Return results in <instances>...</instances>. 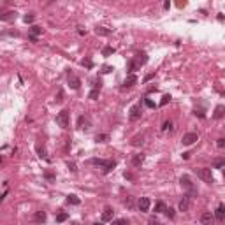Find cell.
<instances>
[{
  "mask_svg": "<svg viewBox=\"0 0 225 225\" xmlns=\"http://www.w3.org/2000/svg\"><path fill=\"white\" fill-rule=\"evenodd\" d=\"M90 165H97V167L102 169V172H109L116 167V160H104V158H91L88 160Z\"/></svg>",
  "mask_w": 225,
  "mask_h": 225,
  "instance_id": "6da1fadb",
  "label": "cell"
},
{
  "mask_svg": "<svg viewBox=\"0 0 225 225\" xmlns=\"http://www.w3.org/2000/svg\"><path fill=\"white\" fill-rule=\"evenodd\" d=\"M179 183H181L183 188L186 190V195H188L190 199L197 195V188H195V185H194V181H192V178H190V176L183 174L181 178H179Z\"/></svg>",
  "mask_w": 225,
  "mask_h": 225,
  "instance_id": "7a4b0ae2",
  "label": "cell"
},
{
  "mask_svg": "<svg viewBox=\"0 0 225 225\" xmlns=\"http://www.w3.org/2000/svg\"><path fill=\"white\" fill-rule=\"evenodd\" d=\"M195 172H197V176H199L202 181L209 183V185L215 181V178H213V174H211V169H208V167H199V169H195Z\"/></svg>",
  "mask_w": 225,
  "mask_h": 225,
  "instance_id": "3957f363",
  "label": "cell"
},
{
  "mask_svg": "<svg viewBox=\"0 0 225 225\" xmlns=\"http://www.w3.org/2000/svg\"><path fill=\"white\" fill-rule=\"evenodd\" d=\"M69 111L67 109H63V111H60L58 114H56V123H58V127H62V128H67L69 127Z\"/></svg>",
  "mask_w": 225,
  "mask_h": 225,
  "instance_id": "277c9868",
  "label": "cell"
},
{
  "mask_svg": "<svg viewBox=\"0 0 225 225\" xmlns=\"http://www.w3.org/2000/svg\"><path fill=\"white\" fill-rule=\"evenodd\" d=\"M90 127H91V120L88 114H81L77 118V128L79 130H90Z\"/></svg>",
  "mask_w": 225,
  "mask_h": 225,
  "instance_id": "5b68a950",
  "label": "cell"
},
{
  "mask_svg": "<svg viewBox=\"0 0 225 225\" xmlns=\"http://www.w3.org/2000/svg\"><path fill=\"white\" fill-rule=\"evenodd\" d=\"M195 141H199V134L197 132H186L183 135L181 142H183V146H192Z\"/></svg>",
  "mask_w": 225,
  "mask_h": 225,
  "instance_id": "8992f818",
  "label": "cell"
},
{
  "mask_svg": "<svg viewBox=\"0 0 225 225\" xmlns=\"http://www.w3.org/2000/svg\"><path fill=\"white\" fill-rule=\"evenodd\" d=\"M67 83H69V86L72 88V90H79V86H81V79H79L76 74L69 72V74H67Z\"/></svg>",
  "mask_w": 225,
  "mask_h": 225,
  "instance_id": "52a82bcc",
  "label": "cell"
},
{
  "mask_svg": "<svg viewBox=\"0 0 225 225\" xmlns=\"http://www.w3.org/2000/svg\"><path fill=\"white\" fill-rule=\"evenodd\" d=\"M141 118V105L139 104H135L130 107V114H128V120L130 121H137V120Z\"/></svg>",
  "mask_w": 225,
  "mask_h": 225,
  "instance_id": "ba28073f",
  "label": "cell"
},
{
  "mask_svg": "<svg viewBox=\"0 0 225 225\" xmlns=\"http://www.w3.org/2000/svg\"><path fill=\"white\" fill-rule=\"evenodd\" d=\"M149 206H151V201H149L148 197H141L139 202H137V208H139V211H142V213H146V211L149 209Z\"/></svg>",
  "mask_w": 225,
  "mask_h": 225,
  "instance_id": "9c48e42d",
  "label": "cell"
},
{
  "mask_svg": "<svg viewBox=\"0 0 225 225\" xmlns=\"http://www.w3.org/2000/svg\"><path fill=\"white\" fill-rule=\"evenodd\" d=\"M135 83H137V76H134V74H128V76L125 77L123 84H121V88H123V90H125V88H132Z\"/></svg>",
  "mask_w": 225,
  "mask_h": 225,
  "instance_id": "30bf717a",
  "label": "cell"
},
{
  "mask_svg": "<svg viewBox=\"0 0 225 225\" xmlns=\"http://www.w3.org/2000/svg\"><path fill=\"white\" fill-rule=\"evenodd\" d=\"M112 218H114L112 208H105V209L102 211V215H100V220H102V222H112Z\"/></svg>",
  "mask_w": 225,
  "mask_h": 225,
  "instance_id": "8fae6325",
  "label": "cell"
},
{
  "mask_svg": "<svg viewBox=\"0 0 225 225\" xmlns=\"http://www.w3.org/2000/svg\"><path fill=\"white\" fill-rule=\"evenodd\" d=\"M215 218H216L218 222H223L225 220V206L223 204H218L216 211H215Z\"/></svg>",
  "mask_w": 225,
  "mask_h": 225,
  "instance_id": "7c38bea8",
  "label": "cell"
},
{
  "mask_svg": "<svg viewBox=\"0 0 225 225\" xmlns=\"http://www.w3.org/2000/svg\"><path fill=\"white\" fill-rule=\"evenodd\" d=\"M179 211H183V213H186L188 211V208H190V197L188 195H183V199L179 201Z\"/></svg>",
  "mask_w": 225,
  "mask_h": 225,
  "instance_id": "4fadbf2b",
  "label": "cell"
},
{
  "mask_svg": "<svg viewBox=\"0 0 225 225\" xmlns=\"http://www.w3.org/2000/svg\"><path fill=\"white\" fill-rule=\"evenodd\" d=\"M16 20V11H7L0 14V21H13Z\"/></svg>",
  "mask_w": 225,
  "mask_h": 225,
  "instance_id": "5bb4252c",
  "label": "cell"
},
{
  "mask_svg": "<svg viewBox=\"0 0 225 225\" xmlns=\"http://www.w3.org/2000/svg\"><path fill=\"white\" fill-rule=\"evenodd\" d=\"M28 34H30V39L35 42V41H37V35L42 34V28L41 27H32L30 30H28Z\"/></svg>",
  "mask_w": 225,
  "mask_h": 225,
  "instance_id": "9a60e30c",
  "label": "cell"
},
{
  "mask_svg": "<svg viewBox=\"0 0 225 225\" xmlns=\"http://www.w3.org/2000/svg\"><path fill=\"white\" fill-rule=\"evenodd\" d=\"M134 60L139 63V65H144V63L148 62V55L144 53V51H141V53H137V55H135V58H134Z\"/></svg>",
  "mask_w": 225,
  "mask_h": 225,
  "instance_id": "2e32d148",
  "label": "cell"
},
{
  "mask_svg": "<svg viewBox=\"0 0 225 225\" xmlns=\"http://www.w3.org/2000/svg\"><path fill=\"white\" fill-rule=\"evenodd\" d=\"M130 144H132V146H142V144H144V135H142V134H141V135H134L132 141H130Z\"/></svg>",
  "mask_w": 225,
  "mask_h": 225,
  "instance_id": "e0dca14e",
  "label": "cell"
},
{
  "mask_svg": "<svg viewBox=\"0 0 225 225\" xmlns=\"http://www.w3.org/2000/svg\"><path fill=\"white\" fill-rule=\"evenodd\" d=\"M223 111H225V107H223L222 104H220V105H216V107H215V112H213V118H215V120L223 118Z\"/></svg>",
  "mask_w": 225,
  "mask_h": 225,
  "instance_id": "ac0fdd59",
  "label": "cell"
},
{
  "mask_svg": "<svg viewBox=\"0 0 225 225\" xmlns=\"http://www.w3.org/2000/svg\"><path fill=\"white\" fill-rule=\"evenodd\" d=\"M127 67H128V72H130V74H132L134 70H139V69H141V65H139L137 62H135L134 58H132V60H128V63H127Z\"/></svg>",
  "mask_w": 225,
  "mask_h": 225,
  "instance_id": "d6986e66",
  "label": "cell"
},
{
  "mask_svg": "<svg viewBox=\"0 0 225 225\" xmlns=\"http://www.w3.org/2000/svg\"><path fill=\"white\" fill-rule=\"evenodd\" d=\"M144 162V155L142 153H137V155H134V158H132V164L135 165V167H139L141 164Z\"/></svg>",
  "mask_w": 225,
  "mask_h": 225,
  "instance_id": "ffe728a7",
  "label": "cell"
},
{
  "mask_svg": "<svg viewBox=\"0 0 225 225\" xmlns=\"http://www.w3.org/2000/svg\"><path fill=\"white\" fill-rule=\"evenodd\" d=\"M111 28H105V27H97L95 28V34L97 35H111Z\"/></svg>",
  "mask_w": 225,
  "mask_h": 225,
  "instance_id": "44dd1931",
  "label": "cell"
},
{
  "mask_svg": "<svg viewBox=\"0 0 225 225\" xmlns=\"http://www.w3.org/2000/svg\"><path fill=\"white\" fill-rule=\"evenodd\" d=\"M201 222H202V223H211V222H213V215H211V211H206V213H202V216H201Z\"/></svg>",
  "mask_w": 225,
  "mask_h": 225,
  "instance_id": "7402d4cb",
  "label": "cell"
},
{
  "mask_svg": "<svg viewBox=\"0 0 225 225\" xmlns=\"http://www.w3.org/2000/svg\"><path fill=\"white\" fill-rule=\"evenodd\" d=\"M67 204H72V206H77V204H81V201L77 199V195H74V194H70V195H67Z\"/></svg>",
  "mask_w": 225,
  "mask_h": 225,
  "instance_id": "603a6c76",
  "label": "cell"
},
{
  "mask_svg": "<svg viewBox=\"0 0 225 225\" xmlns=\"http://www.w3.org/2000/svg\"><path fill=\"white\" fill-rule=\"evenodd\" d=\"M95 141H97V142H107V141H109V135H107V134H97Z\"/></svg>",
  "mask_w": 225,
  "mask_h": 225,
  "instance_id": "cb8c5ba5",
  "label": "cell"
},
{
  "mask_svg": "<svg viewBox=\"0 0 225 225\" xmlns=\"http://www.w3.org/2000/svg\"><path fill=\"white\" fill-rule=\"evenodd\" d=\"M165 208H167V206L162 202V201H160V202L155 204V211H157V213H164V211H165Z\"/></svg>",
  "mask_w": 225,
  "mask_h": 225,
  "instance_id": "d4e9b609",
  "label": "cell"
},
{
  "mask_svg": "<svg viewBox=\"0 0 225 225\" xmlns=\"http://www.w3.org/2000/svg\"><path fill=\"white\" fill-rule=\"evenodd\" d=\"M35 220L37 222H46V213L44 211H37L35 213Z\"/></svg>",
  "mask_w": 225,
  "mask_h": 225,
  "instance_id": "484cf974",
  "label": "cell"
},
{
  "mask_svg": "<svg viewBox=\"0 0 225 225\" xmlns=\"http://www.w3.org/2000/svg\"><path fill=\"white\" fill-rule=\"evenodd\" d=\"M67 218H69V215H67L65 211H62V213H58V215H56V222H60V223H62V222H65Z\"/></svg>",
  "mask_w": 225,
  "mask_h": 225,
  "instance_id": "4316f807",
  "label": "cell"
},
{
  "mask_svg": "<svg viewBox=\"0 0 225 225\" xmlns=\"http://www.w3.org/2000/svg\"><path fill=\"white\" fill-rule=\"evenodd\" d=\"M112 53H114V48H111V46H105V48H102V55H104V56H111Z\"/></svg>",
  "mask_w": 225,
  "mask_h": 225,
  "instance_id": "83f0119b",
  "label": "cell"
},
{
  "mask_svg": "<svg viewBox=\"0 0 225 225\" xmlns=\"http://www.w3.org/2000/svg\"><path fill=\"white\" fill-rule=\"evenodd\" d=\"M37 153H39V157H41V158H48V155H46V149H44L41 144H37Z\"/></svg>",
  "mask_w": 225,
  "mask_h": 225,
  "instance_id": "f1b7e54d",
  "label": "cell"
},
{
  "mask_svg": "<svg viewBox=\"0 0 225 225\" xmlns=\"http://www.w3.org/2000/svg\"><path fill=\"white\" fill-rule=\"evenodd\" d=\"M172 128V121H164V125H162V132H167Z\"/></svg>",
  "mask_w": 225,
  "mask_h": 225,
  "instance_id": "f546056e",
  "label": "cell"
},
{
  "mask_svg": "<svg viewBox=\"0 0 225 225\" xmlns=\"http://www.w3.org/2000/svg\"><path fill=\"white\" fill-rule=\"evenodd\" d=\"M98 93H100V90H95V88H93V90H91L90 93H88V98H91V100H95V98L98 97Z\"/></svg>",
  "mask_w": 225,
  "mask_h": 225,
  "instance_id": "4dcf8cb0",
  "label": "cell"
},
{
  "mask_svg": "<svg viewBox=\"0 0 225 225\" xmlns=\"http://www.w3.org/2000/svg\"><path fill=\"white\" fill-rule=\"evenodd\" d=\"M44 178H46L48 181H55V174H53L51 171H46V172H44Z\"/></svg>",
  "mask_w": 225,
  "mask_h": 225,
  "instance_id": "1f68e13d",
  "label": "cell"
},
{
  "mask_svg": "<svg viewBox=\"0 0 225 225\" xmlns=\"http://www.w3.org/2000/svg\"><path fill=\"white\" fill-rule=\"evenodd\" d=\"M169 100H171V95H164V97H162V100H160V104H158V105H162V107H164V105L167 104Z\"/></svg>",
  "mask_w": 225,
  "mask_h": 225,
  "instance_id": "d6a6232c",
  "label": "cell"
},
{
  "mask_svg": "<svg viewBox=\"0 0 225 225\" xmlns=\"http://www.w3.org/2000/svg\"><path fill=\"white\" fill-rule=\"evenodd\" d=\"M164 213H165L169 218H174V209H172V208H165V211H164Z\"/></svg>",
  "mask_w": 225,
  "mask_h": 225,
  "instance_id": "836d02e7",
  "label": "cell"
},
{
  "mask_svg": "<svg viewBox=\"0 0 225 225\" xmlns=\"http://www.w3.org/2000/svg\"><path fill=\"white\" fill-rule=\"evenodd\" d=\"M112 70L114 69H112L111 65H104V67H102V74H109V72H112Z\"/></svg>",
  "mask_w": 225,
  "mask_h": 225,
  "instance_id": "e575fe53",
  "label": "cell"
},
{
  "mask_svg": "<svg viewBox=\"0 0 225 225\" xmlns=\"http://www.w3.org/2000/svg\"><path fill=\"white\" fill-rule=\"evenodd\" d=\"M93 88H95V90H100V88H102V81H100V79H95V81H93Z\"/></svg>",
  "mask_w": 225,
  "mask_h": 225,
  "instance_id": "d590c367",
  "label": "cell"
},
{
  "mask_svg": "<svg viewBox=\"0 0 225 225\" xmlns=\"http://www.w3.org/2000/svg\"><path fill=\"white\" fill-rule=\"evenodd\" d=\"M23 20H25V23H32V21L35 20V16H34V14H27V16H25Z\"/></svg>",
  "mask_w": 225,
  "mask_h": 225,
  "instance_id": "8d00e7d4",
  "label": "cell"
},
{
  "mask_svg": "<svg viewBox=\"0 0 225 225\" xmlns=\"http://www.w3.org/2000/svg\"><path fill=\"white\" fill-rule=\"evenodd\" d=\"M216 146H218V148H223V146H225V139H223V137H220V139H218Z\"/></svg>",
  "mask_w": 225,
  "mask_h": 225,
  "instance_id": "74e56055",
  "label": "cell"
},
{
  "mask_svg": "<svg viewBox=\"0 0 225 225\" xmlns=\"http://www.w3.org/2000/svg\"><path fill=\"white\" fill-rule=\"evenodd\" d=\"M144 102H146V105H148V107H155V102L151 100V98H146Z\"/></svg>",
  "mask_w": 225,
  "mask_h": 225,
  "instance_id": "f35d334b",
  "label": "cell"
},
{
  "mask_svg": "<svg viewBox=\"0 0 225 225\" xmlns=\"http://www.w3.org/2000/svg\"><path fill=\"white\" fill-rule=\"evenodd\" d=\"M223 164H225L223 160H216V162H215V167H216V169H220V167H223Z\"/></svg>",
  "mask_w": 225,
  "mask_h": 225,
  "instance_id": "ab89813d",
  "label": "cell"
},
{
  "mask_svg": "<svg viewBox=\"0 0 225 225\" xmlns=\"http://www.w3.org/2000/svg\"><path fill=\"white\" fill-rule=\"evenodd\" d=\"M69 169L72 171V172H76V171H77V169H76V165H74V164H70V162H69Z\"/></svg>",
  "mask_w": 225,
  "mask_h": 225,
  "instance_id": "60d3db41",
  "label": "cell"
},
{
  "mask_svg": "<svg viewBox=\"0 0 225 225\" xmlns=\"http://www.w3.org/2000/svg\"><path fill=\"white\" fill-rule=\"evenodd\" d=\"M123 176H125V179H134V176L130 174V172H125V174H123Z\"/></svg>",
  "mask_w": 225,
  "mask_h": 225,
  "instance_id": "b9f144b4",
  "label": "cell"
},
{
  "mask_svg": "<svg viewBox=\"0 0 225 225\" xmlns=\"http://www.w3.org/2000/svg\"><path fill=\"white\" fill-rule=\"evenodd\" d=\"M83 65H86V67H91V62H90V60H83Z\"/></svg>",
  "mask_w": 225,
  "mask_h": 225,
  "instance_id": "7bdbcfd3",
  "label": "cell"
},
{
  "mask_svg": "<svg viewBox=\"0 0 225 225\" xmlns=\"http://www.w3.org/2000/svg\"><path fill=\"white\" fill-rule=\"evenodd\" d=\"M63 93H62V91H60V93H58V98H56V102H62V100H63Z\"/></svg>",
  "mask_w": 225,
  "mask_h": 225,
  "instance_id": "ee69618b",
  "label": "cell"
},
{
  "mask_svg": "<svg viewBox=\"0 0 225 225\" xmlns=\"http://www.w3.org/2000/svg\"><path fill=\"white\" fill-rule=\"evenodd\" d=\"M185 4H186L185 0H178V7H183V6H185Z\"/></svg>",
  "mask_w": 225,
  "mask_h": 225,
  "instance_id": "f6af8a7d",
  "label": "cell"
},
{
  "mask_svg": "<svg viewBox=\"0 0 225 225\" xmlns=\"http://www.w3.org/2000/svg\"><path fill=\"white\" fill-rule=\"evenodd\" d=\"M116 223H127L125 218H120V220H116Z\"/></svg>",
  "mask_w": 225,
  "mask_h": 225,
  "instance_id": "bcb514c9",
  "label": "cell"
},
{
  "mask_svg": "<svg viewBox=\"0 0 225 225\" xmlns=\"http://www.w3.org/2000/svg\"><path fill=\"white\" fill-rule=\"evenodd\" d=\"M169 6H171V2H169V0H165V2H164V7H165V9H169Z\"/></svg>",
  "mask_w": 225,
  "mask_h": 225,
  "instance_id": "7dc6e473",
  "label": "cell"
},
{
  "mask_svg": "<svg viewBox=\"0 0 225 225\" xmlns=\"http://www.w3.org/2000/svg\"><path fill=\"white\" fill-rule=\"evenodd\" d=\"M153 76H155V74H148V76L144 77V81H149V79H151V77H153Z\"/></svg>",
  "mask_w": 225,
  "mask_h": 225,
  "instance_id": "c3c4849f",
  "label": "cell"
},
{
  "mask_svg": "<svg viewBox=\"0 0 225 225\" xmlns=\"http://www.w3.org/2000/svg\"><path fill=\"white\" fill-rule=\"evenodd\" d=\"M0 164H2V157H0Z\"/></svg>",
  "mask_w": 225,
  "mask_h": 225,
  "instance_id": "681fc988",
  "label": "cell"
}]
</instances>
